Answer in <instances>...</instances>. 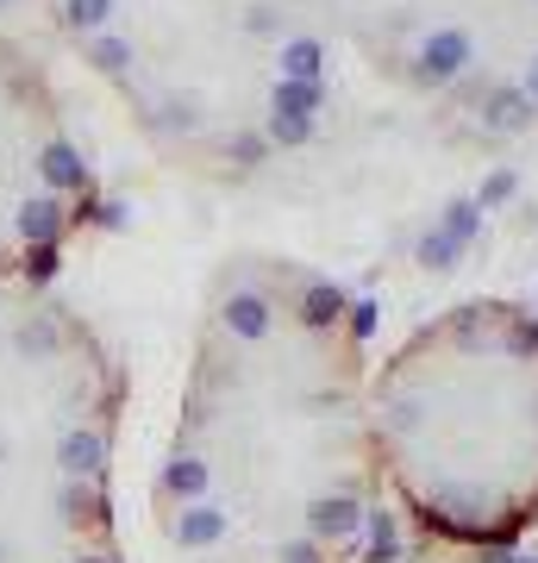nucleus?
<instances>
[{
  "mask_svg": "<svg viewBox=\"0 0 538 563\" xmlns=\"http://www.w3.org/2000/svg\"><path fill=\"white\" fill-rule=\"evenodd\" d=\"M358 563H514L507 551H482V544H451V539H407V544H388V551H370Z\"/></svg>",
  "mask_w": 538,
  "mask_h": 563,
  "instance_id": "3",
  "label": "nucleus"
},
{
  "mask_svg": "<svg viewBox=\"0 0 538 563\" xmlns=\"http://www.w3.org/2000/svg\"><path fill=\"white\" fill-rule=\"evenodd\" d=\"M382 501L370 363L332 282L251 263L200 339L157 514L195 563H358Z\"/></svg>",
  "mask_w": 538,
  "mask_h": 563,
  "instance_id": "1",
  "label": "nucleus"
},
{
  "mask_svg": "<svg viewBox=\"0 0 538 563\" xmlns=\"http://www.w3.org/2000/svg\"><path fill=\"white\" fill-rule=\"evenodd\" d=\"M382 488L426 539L507 551L538 526V313L501 295L444 307L370 369Z\"/></svg>",
  "mask_w": 538,
  "mask_h": 563,
  "instance_id": "2",
  "label": "nucleus"
}]
</instances>
